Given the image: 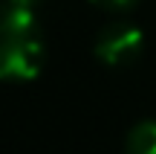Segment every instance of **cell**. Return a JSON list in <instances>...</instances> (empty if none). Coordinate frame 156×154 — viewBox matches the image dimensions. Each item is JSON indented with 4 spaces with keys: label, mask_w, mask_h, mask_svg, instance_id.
<instances>
[{
    "label": "cell",
    "mask_w": 156,
    "mask_h": 154,
    "mask_svg": "<svg viewBox=\"0 0 156 154\" xmlns=\"http://www.w3.org/2000/svg\"><path fill=\"white\" fill-rule=\"evenodd\" d=\"M44 61L46 41L35 9L0 3V81H32Z\"/></svg>",
    "instance_id": "6da1fadb"
},
{
    "label": "cell",
    "mask_w": 156,
    "mask_h": 154,
    "mask_svg": "<svg viewBox=\"0 0 156 154\" xmlns=\"http://www.w3.org/2000/svg\"><path fill=\"white\" fill-rule=\"evenodd\" d=\"M142 50H145V35L127 21L107 23L95 35V58L107 67H127L142 55Z\"/></svg>",
    "instance_id": "7a4b0ae2"
},
{
    "label": "cell",
    "mask_w": 156,
    "mask_h": 154,
    "mask_svg": "<svg viewBox=\"0 0 156 154\" xmlns=\"http://www.w3.org/2000/svg\"><path fill=\"white\" fill-rule=\"evenodd\" d=\"M124 154H156V119H142L130 128Z\"/></svg>",
    "instance_id": "3957f363"
},
{
    "label": "cell",
    "mask_w": 156,
    "mask_h": 154,
    "mask_svg": "<svg viewBox=\"0 0 156 154\" xmlns=\"http://www.w3.org/2000/svg\"><path fill=\"white\" fill-rule=\"evenodd\" d=\"M90 3L101 6V9H110V12H124V9H133L139 0H90Z\"/></svg>",
    "instance_id": "277c9868"
},
{
    "label": "cell",
    "mask_w": 156,
    "mask_h": 154,
    "mask_svg": "<svg viewBox=\"0 0 156 154\" xmlns=\"http://www.w3.org/2000/svg\"><path fill=\"white\" fill-rule=\"evenodd\" d=\"M3 3H15V6H23V9H35V6L44 3V0H3Z\"/></svg>",
    "instance_id": "5b68a950"
}]
</instances>
